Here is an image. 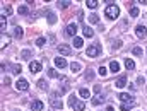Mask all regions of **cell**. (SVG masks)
<instances>
[{
	"label": "cell",
	"instance_id": "cell-1",
	"mask_svg": "<svg viewBox=\"0 0 147 111\" xmlns=\"http://www.w3.org/2000/svg\"><path fill=\"white\" fill-rule=\"evenodd\" d=\"M105 14H106V17H110V19H116L118 14H120V9H118V5H115V3H108L106 9H105Z\"/></svg>",
	"mask_w": 147,
	"mask_h": 111
},
{
	"label": "cell",
	"instance_id": "cell-2",
	"mask_svg": "<svg viewBox=\"0 0 147 111\" xmlns=\"http://www.w3.org/2000/svg\"><path fill=\"white\" fill-rule=\"evenodd\" d=\"M50 104H51L53 110H62V108H63V103H62V99H60V94L53 92V94L50 96Z\"/></svg>",
	"mask_w": 147,
	"mask_h": 111
},
{
	"label": "cell",
	"instance_id": "cell-3",
	"mask_svg": "<svg viewBox=\"0 0 147 111\" xmlns=\"http://www.w3.org/2000/svg\"><path fill=\"white\" fill-rule=\"evenodd\" d=\"M99 51H101V48H99V46H96V44H91V46L86 50V55H87V57H91V58H96V57L99 55Z\"/></svg>",
	"mask_w": 147,
	"mask_h": 111
},
{
	"label": "cell",
	"instance_id": "cell-4",
	"mask_svg": "<svg viewBox=\"0 0 147 111\" xmlns=\"http://www.w3.org/2000/svg\"><path fill=\"white\" fill-rule=\"evenodd\" d=\"M16 87H17L19 91H28V89H29V84H28L26 79H19V80L16 82Z\"/></svg>",
	"mask_w": 147,
	"mask_h": 111
},
{
	"label": "cell",
	"instance_id": "cell-5",
	"mask_svg": "<svg viewBox=\"0 0 147 111\" xmlns=\"http://www.w3.org/2000/svg\"><path fill=\"white\" fill-rule=\"evenodd\" d=\"M58 53L63 55V57H69V55L72 53V50H70V46H67V44H58Z\"/></svg>",
	"mask_w": 147,
	"mask_h": 111
},
{
	"label": "cell",
	"instance_id": "cell-6",
	"mask_svg": "<svg viewBox=\"0 0 147 111\" xmlns=\"http://www.w3.org/2000/svg\"><path fill=\"white\" fill-rule=\"evenodd\" d=\"M43 108H45V104H43L39 99H34V101L31 103V111H43Z\"/></svg>",
	"mask_w": 147,
	"mask_h": 111
},
{
	"label": "cell",
	"instance_id": "cell-7",
	"mask_svg": "<svg viewBox=\"0 0 147 111\" xmlns=\"http://www.w3.org/2000/svg\"><path fill=\"white\" fill-rule=\"evenodd\" d=\"M135 34H137V38L144 39V38H146V34H147L146 26H137V28H135Z\"/></svg>",
	"mask_w": 147,
	"mask_h": 111
},
{
	"label": "cell",
	"instance_id": "cell-8",
	"mask_svg": "<svg viewBox=\"0 0 147 111\" xmlns=\"http://www.w3.org/2000/svg\"><path fill=\"white\" fill-rule=\"evenodd\" d=\"M29 70H31L33 74L41 72V63H39V62H29Z\"/></svg>",
	"mask_w": 147,
	"mask_h": 111
},
{
	"label": "cell",
	"instance_id": "cell-9",
	"mask_svg": "<svg viewBox=\"0 0 147 111\" xmlns=\"http://www.w3.org/2000/svg\"><path fill=\"white\" fill-rule=\"evenodd\" d=\"M55 65H57L58 69H65V67H67V60H65L63 57H57V58H55Z\"/></svg>",
	"mask_w": 147,
	"mask_h": 111
},
{
	"label": "cell",
	"instance_id": "cell-10",
	"mask_svg": "<svg viewBox=\"0 0 147 111\" xmlns=\"http://www.w3.org/2000/svg\"><path fill=\"white\" fill-rule=\"evenodd\" d=\"M118 98H120V99H121L123 103H135V99H134V98H132L130 94H127V92H121V94H120Z\"/></svg>",
	"mask_w": 147,
	"mask_h": 111
},
{
	"label": "cell",
	"instance_id": "cell-11",
	"mask_svg": "<svg viewBox=\"0 0 147 111\" xmlns=\"http://www.w3.org/2000/svg\"><path fill=\"white\" fill-rule=\"evenodd\" d=\"M105 101H106V98H105V96H96V98H92L91 104H92V106H99V104H103Z\"/></svg>",
	"mask_w": 147,
	"mask_h": 111
},
{
	"label": "cell",
	"instance_id": "cell-12",
	"mask_svg": "<svg viewBox=\"0 0 147 111\" xmlns=\"http://www.w3.org/2000/svg\"><path fill=\"white\" fill-rule=\"evenodd\" d=\"M65 33H67V34H69V36H75V33H77V26H75V24H69V26H67V29H65Z\"/></svg>",
	"mask_w": 147,
	"mask_h": 111
},
{
	"label": "cell",
	"instance_id": "cell-13",
	"mask_svg": "<svg viewBox=\"0 0 147 111\" xmlns=\"http://www.w3.org/2000/svg\"><path fill=\"white\" fill-rule=\"evenodd\" d=\"M0 43H2V48H5L9 43H10V36L9 34H5V33H2V38H0Z\"/></svg>",
	"mask_w": 147,
	"mask_h": 111
},
{
	"label": "cell",
	"instance_id": "cell-14",
	"mask_svg": "<svg viewBox=\"0 0 147 111\" xmlns=\"http://www.w3.org/2000/svg\"><path fill=\"white\" fill-rule=\"evenodd\" d=\"M22 34H24L22 28H21V26H16V28H14V36L17 38V39H21V38H22Z\"/></svg>",
	"mask_w": 147,
	"mask_h": 111
},
{
	"label": "cell",
	"instance_id": "cell-15",
	"mask_svg": "<svg viewBox=\"0 0 147 111\" xmlns=\"http://www.w3.org/2000/svg\"><path fill=\"white\" fill-rule=\"evenodd\" d=\"M125 67H127L128 70H134V69H135V62H134L132 58H125Z\"/></svg>",
	"mask_w": 147,
	"mask_h": 111
},
{
	"label": "cell",
	"instance_id": "cell-16",
	"mask_svg": "<svg viewBox=\"0 0 147 111\" xmlns=\"http://www.w3.org/2000/svg\"><path fill=\"white\" fill-rule=\"evenodd\" d=\"M115 85H116V87H120V89H121V87H125V85H127V77H120V79L115 82Z\"/></svg>",
	"mask_w": 147,
	"mask_h": 111
},
{
	"label": "cell",
	"instance_id": "cell-17",
	"mask_svg": "<svg viewBox=\"0 0 147 111\" xmlns=\"http://www.w3.org/2000/svg\"><path fill=\"white\" fill-rule=\"evenodd\" d=\"M38 87H39L41 91H48V82H46L45 79H41V80H38Z\"/></svg>",
	"mask_w": 147,
	"mask_h": 111
},
{
	"label": "cell",
	"instance_id": "cell-18",
	"mask_svg": "<svg viewBox=\"0 0 147 111\" xmlns=\"http://www.w3.org/2000/svg\"><path fill=\"white\" fill-rule=\"evenodd\" d=\"M82 31H84V36H86V38H92V36H94V31H92L91 28H87V26H84V29H82Z\"/></svg>",
	"mask_w": 147,
	"mask_h": 111
},
{
	"label": "cell",
	"instance_id": "cell-19",
	"mask_svg": "<svg viewBox=\"0 0 147 111\" xmlns=\"http://www.w3.org/2000/svg\"><path fill=\"white\" fill-rule=\"evenodd\" d=\"M110 70L113 72V74H116V72L120 70V65H118V62H115V60L111 62V63H110Z\"/></svg>",
	"mask_w": 147,
	"mask_h": 111
},
{
	"label": "cell",
	"instance_id": "cell-20",
	"mask_svg": "<svg viewBox=\"0 0 147 111\" xmlns=\"http://www.w3.org/2000/svg\"><path fill=\"white\" fill-rule=\"evenodd\" d=\"M84 108H86V104H84L82 101H77V103L74 104V111H84Z\"/></svg>",
	"mask_w": 147,
	"mask_h": 111
},
{
	"label": "cell",
	"instance_id": "cell-21",
	"mask_svg": "<svg viewBox=\"0 0 147 111\" xmlns=\"http://www.w3.org/2000/svg\"><path fill=\"white\" fill-rule=\"evenodd\" d=\"M17 12L22 14V15H26V14H29V9H28L26 5H21V7H17Z\"/></svg>",
	"mask_w": 147,
	"mask_h": 111
},
{
	"label": "cell",
	"instance_id": "cell-22",
	"mask_svg": "<svg viewBox=\"0 0 147 111\" xmlns=\"http://www.w3.org/2000/svg\"><path fill=\"white\" fill-rule=\"evenodd\" d=\"M82 44H84L82 38H74V46L75 48H82Z\"/></svg>",
	"mask_w": 147,
	"mask_h": 111
},
{
	"label": "cell",
	"instance_id": "cell-23",
	"mask_svg": "<svg viewBox=\"0 0 147 111\" xmlns=\"http://www.w3.org/2000/svg\"><path fill=\"white\" fill-rule=\"evenodd\" d=\"M21 58H22V60H31V51H29V50H24V51L21 53Z\"/></svg>",
	"mask_w": 147,
	"mask_h": 111
},
{
	"label": "cell",
	"instance_id": "cell-24",
	"mask_svg": "<svg viewBox=\"0 0 147 111\" xmlns=\"http://www.w3.org/2000/svg\"><path fill=\"white\" fill-rule=\"evenodd\" d=\"M94 70H87V72H86V77H84V79H86V80H87V82H91V80H92V79H94Z\"/></svg>",
	"mask_w": 147,
	"mask_h": 111
},
{
	"label": "cell",
	"instance_id": "cell-25",
	"mask_svg": "<svg viewBox=\"0 0 147 111\" xmlns=\"http://www.w3.org/2000/svg\"><path fill=\"white\" fill-rule=\"evenodd\" d=\"M89 22H91V24H98V22H99V17H98L96 14H91V15H89Z\"/></svg>",
	"mask_w": 147,
	"mask_h": 111
},
{
	"label": "cell",
	"instance_id": "cell-26",
	"mask_svg": "<svg viewBox=\"0 0 147 111\" xmlns=\"http://www.w3.org/2000/svg\"><path fill=\"white\" fill-rule=\"evenodd\" d=\"M132 106H134V103H123L121 104V111H130Z\"/></svg>",
	"mask_w": 147,
	"mask_h": 111
},
{
	"label": "cell",
	"instance_id": "cell-27",
	"mask_svg": "<svg viewBox=\"0 0 147 111\" xmlns=\"http://www.w3.org/2000/svg\"><path fill=\"white\" fill-rule=\"evenodd\" d=\"M79 94H80L82 98H89V94H91V92H89V89H86V87H82V89L79 91Z\"/></svg>",
	"mask_w": 147,
	"mask_h": 111
},
{
	"label": "cell",
	"instance_id": "cell-28",
	"mask_svg": "<svg viewBox=\"0 0 147 111\" xmlns=\"http://www.w3.org/2000/svg\"><path fill=\"white\" fill-rule=\"evenodd\" d=\"M70 69H72V72H79V70H80V65H79L77 62H72V63H70Z\"/></svg>",
	"mask_w": 147,
	"mask_h": 111
},
{
	"label": "cell",
	"instance_id": "cell-29",
	"mask_svg": "<svg viewBox=\"0 0 147 111\" xmlns=\"http://www.w3.org/2000/svg\"><path fill=\"white\" fill-rule=\"evenodd\" d=\"M10 12H12V7H10V5H7V7H5V9H3V10H2V15H3V17H5V15H9V14H10Z\"/></svg>",
	"mask_w": 147,
	"mask_h": 111
},
{
	"label": "cell",
	"instance_id": "cell-30",
	"mask_svg": "<svg viewBox=\"0 0 147 111\" xmlns=\"http://www.w3.org/2000/svg\"><path fill=\"white\" fill-rule=\"evenodd\" d=\"M121 44H123V43H121V39H115V41H113V48H115V50L121 48Z\"/></svg>",
	"mask_w": 147,
	"mask_h": 111
},
{
	"label": "cell",
	"instance_id": "cell-31",
	"mask_svg": "<svg viewBox=\"0 0 147 111\" xmlns=\"http://www.w3.org/2000/svg\"><path fill=\"white\" fill-rule=\"evenodd\" d=\"M132 53H134V55H137V57H139V55L142 57V53H144V51H142V48H139V46H135V48L132 50Z\"/></svg>",
	"mask_w": 147,
	"mask_h": 111
},
{
	"label": "cell",
	"instance_id": "cell-32",
	"mask_svg": "<svg viewBox=\"0 0 147 111\" xmlns=\"http://www.w3.org/2000/svg\"><path fill=\"white\" fill-rule=\"evenodd\" d=\"M75 103H77V98H75L74 94H70V96H69V106H74Z\"/></svg>",
	"mask_w": 147,
	"mask_h": 111
},
{
	"label": "cell",
	"instance_id": "cell-33",
	"mask_svg": "<svg viewBox=\"0 0 147 111\" xmlns=\"http://www.w3.org/2000/svg\"><path fill=\"white\" fill-rule=\"evenodd\" d=\"M87 7H89V9H96V7H98V2H96V0H89V2H87Z\"/></svg>",
	"mask_w": 147,
	"mask_h": 111
},
{
	"label": "cell",
	"instance_id": "cell-34",
	"mask_svg": "<svg viewBox=\"0 0 147 111\" xmlns=\"http://www.w3.org/2000/svg\"><path fill=\"white\" fill-rule=\"evenodd\" d=\"M130 15H132V17H137V15H139V9H137V7H132V9H130Z\"/></svg>",
	"mask_w": 147,
	"mask_h": 111
},
{
	"label": "cell",
	"instance_id": "cell-35",
	"mask_svg": "<svg viewBox=\"0 0 147 111\" xmlns=\"http://www.w3.org/2000/svg\"><path fill=\"white\" fill-rule=\"evenodd\" d=\"M5 26H7V22H5V17L2 15V17H0V29H2V33H3V29H5Z\"/></svg>",
	"mask_w": 147,
	"mask_h": 111
},
{
	"label": "cell",
	"instance_id": "cell-36",
	"mask_svg": "<svg viewBox=\"0 0 147 111\" xmlns=\"http://www.w3.org/2000/svg\"><path fill=\"white\" fill-rule=\"evenodd\" d=\"M48 75H50L51 79H57V77H58V74H57V72H55L53 69H48Z\"/></svg>",
	"mask_w": 147,
	"mask_h": 111
},
{
	"label": "cell",
	"instance_id": "cell-37",
	"mask_svg": "<svg viewBox=\"0 0 147 111\" xmlns=\"http://www.w3.org/2000/svg\"><path fill=\"white\" fill-rule=\"evenodd\" d=\"M45 43H46V39H45V38H38V39H36V44H38V46H43Z\"/></svg>",
	"mask_w": 147,
	"mask_h": 111
},
{
	"label": "cell",
	"instance_id": "cell-38",
	"mask_svg": "<svg viewBox=\"0 0 147 111\" xmlns=\"http://www.w3.org/2000/svg\"><path fill=\"white\" fill-rule=\"evenodd\" d=\"M58 5H60V7H62V9H67V7H69V5H70V2H67V0H63V2H60V3H58Z\"/></svg>",
	"mask_w": 147,
	"mask_h": 111
},
{
	"label": "cell",
	"instance_id": "cell-39",
	"mask_svg": "<svg viewBox=\"0 0 147 111\" xmlns=\"http://www.w3.org/2000/svg\"><path fill=\"white\" fill-rule=\"evenodd\" d=\"M12 72L14 74H21V65H14L12 67Z\"/></svg>",
	"mask_w": 147,
	"mask_h": 111
},
{
	"label": "cell",
	"instance_id": "cell-40",
	"mask_svg": "<svg viewBox=\"0 0 147 111\" xmlns=\"http://www.w3.org/2000/svg\"><path fill=\"white\" fill-rule=\"evenodd\" d=\"M106 74H108V69L101 67V69H99V75H106Z\"/></svg>",
	"mask_w": 147,
	"mask_h": 111
},
{
	"label": "cell",
	"instance_id": "cell-41",
	"mask_svg": "<svg viewBox=\"0 0 147 111\" xmlns=\"http://www.w3.org/2000/svg\"><path fill=\"white\" fill-rule=\"evenodd\" d=\"M48 21H50V22H55V17H53L51 12H48Z\"/></svg>",
	"mask_w": 147,
	"mask_h": 111
},
{
	"label": "cell",
	"instance_id": "cell-42",
	"mask_svg": "<svg viewBox=\"0 0 147 111\" xmlns=\"http://www.w3.org/2000/svg\"><path fill=\"white\" fill-rule=\"evenodd\" d=\"M144 82H146V79H144V77H137V84H140V85H142Z\"/></svg>",
	"mask_w": 147,
	"mask_h": 111
},
{
	"label": "cell",
	"instance_id": "cell-43",
	"mask_svg": "<svg viewBox=\"0 0 147 111\" xmlns=\"http://www.w3.org/2000/svg\"><path fill=\"white\" fill-rule=\"evenodd\" d=\"M99 91H101V85H99V84H96V85H94V92H98V94H99Z\"/></svg>",
	"mask_w": 147,
	"mask_h": 111
},
{
	"label": "cell",
	"instance_id": "cell-44",
	"mask_svg": "<svg viewBox=\"0 0 147 111\" xmlns=\"http://www.w3.org/2000/svg\"><path fill=\"white\" fill-rule=\"evenodd\" d=\"M9 84H10V79H9V77H5V79H3V85H9Z\"/></svg>",
	"mask_w": 147,
	"mask_h": 111
},
{
	"label": "cell",
	"instance_id": "cell-45",
	"mask_svg": "<svg viewBox=\"0 0 147 111\" xmlns=\"http://www.w3.org/2000/svg\"><path fill=\"white\" fill-rule=\"evenodd\" d=\"M105 111H115V108H113V106H106V110Z\"/></svg>",
	"mask_w": 147,
	"mask_h": 111
}]
</instances>
